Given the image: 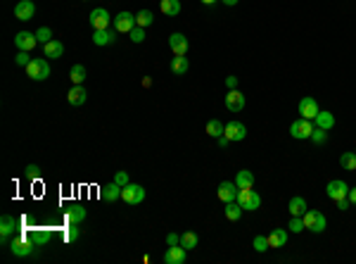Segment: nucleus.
<instances>
[{
	"label": "nucleus",
	"instance_id": "nucleus-1",
	"mask_svg": "<svg viewBox=\"0 0 356 264\" xmlns=\"http://www.w3.org/2000/svg\"><path fill=\"white\" fill-rule=\"evenodd\" d=\"M301 219H304V229L311 231V233H323V231H325V226H328V222H325V214L316 212V209H307V212L301 214Z\"/></svg>",
	"mask_w": 356,
	"mask_h": 264
},
{
	"label": "nucleus",
	"instance_id": "nucleus-2",
	"mask_svg": "<svg viewBox=\"0 0 356 264\" xmlns=\"http://www.w3.org/2000/svg\"><path fill=\"white\" fill-rule=\"evenodd\" d=\"M27 77L34 79V81H45V79L50 77V62L48 60H43V57L31 60L29 67H27Z\"/></svg>",
	"mask_w": 356,
	"mask_h": 264
},
{
	"label": "nucleus",
	"instance_id": "nucleus-3",
	"mask_svg": "<svg viewBox=\"0 0 356 264\" xmlns=\"http://www.w3.org/2000/svg\"><path fill=\"white\" fill-rule=\"evenodd\" d=\"M314 129H316V124L311 122V119L299 117L297 122H292V126H290V136L297 138V140H307V138H311Z\"/></svg>",
	"mask_w": 356,
	"mask_h": 264
},
{
	"label": "nucleus",
	"instance_id": "nucleus-4",
	"mask_svg": "<svg viewBox=\"0 0 356 264\" xmlns=\"http://www.w3.org/2000/svg\"><path fill=\"white\" fill-rule=\"evenodd\" d=\"M238 202L240 207L247 209V212H254V209L261 207V195L257 193V190H252V188H242L238 193Z\"/></svg>",
	"mask_w": 356,
	"mask_h": 264
},
{
	"label": "nucleus",
	"instance_id": "nucleus-5",
	"mask_svg": "<svg viewBox=\"0 0 356 264\" xmlns=\"http://www.w3.org/2000/svg\"><path fill=\"white\" fill-rule=\"evenodd\" d=\"M121 200L126 205H140L145 200V188L140 183H129V186H123L121 190Z\"/></svg>",
	"mask_w": 356,
	"mask_h": 264
},
{
	"label": "nucleus",
	"instance_id": "nucleus-6",
	"mask_svg": "<svg viewBox=\"0 0 356 264\" xmlns=\"http://www.w3.org/2000/svg\"><path fill=\"white\" fill-rule=\"evenodd\" d=\"M34 248L36 245L27 236H14L12 243H10V250H12L14 257H29V255H34Z\"/></svg>",
	"mask_w": 356,
	"mask_h": 264
},
{
	"label": "nucleus",
	"instance_id": "nucleus-7",
	"mask_svg": "<svg viewBox=\"0 0 356 264\" xmlns=\"http://www.w3.org/2000/svg\"><path fill=\"white\" fill-rule=\"evenodd\" d=\"M136 27H138V24H136V14L119 12L117 17H114V29H117L119 34H131Z\"/></svg>",
	"mask_w": 356,
	"mask_h": 264
},
{
	"label": "nucleus",
	"instance_id": "nucleus-8",
	"mask_svg": "<svg viewBox=\"0 0 356 264\" xmlns=\"http://www.w3.org/2000/svg\"><path fill=\"white\" fill-rule=\"evenodd\" d=\"M325 193H328L330 200H340V198H347V195H349V186H347V181L335 179L325 186Z\"/></svg>",
	"mask_w": 356,
	"mask_h": 264
},
{
	"label": "nucleus",
	"instance_id": "nucleus-9",
	"mask_svg": "<svg viewBox=\"0 0 356 264\" xmlns=\"http://www.w3.org/2000/svg\"><path fill=\"white\" fill-rule=\"evenodd\" d=\"M36 14V5L34 0H19L17 5H14V17L19 21H31Z\"/></svg>",
	"mask_w": 356,
	"mask_h": 264
},
{
	"label": "nucleus",
	"instance_id": "nucleus-10",
	"mask_svg": "<svg viewBox=\"0 0 356 264\" xmlns=\"http://www.w3.org/2000/svg\"><path fill=\"white\" fill-rule=\"evenodd\" d=\"M245 95H242V90L233 88V90H228V95H226V110L228 112H242L245 110Z\"/></svg>",
	"mask_w": 356,
	"mask_h": 264
},
{
	"label": "nucleus",
	"instance_id": "nucleus-11",
	"mask_svg": "<svg viewBox=\"0 0 356 264\" xmlns=\"http://www.w3.org/2000/svg\"><path fill=\"white\" fill-rule=\"evenodd\" d=\"M27 238L36 245V248H43V245H48L50 241H53V231L50 229H29Z\"/></svg>",
	"mask_w": 356,
	"mask_h": 264
},
{
	"label": "nucleus",
	"instance_id": "nucleus-12",
	"mask_svg": "<svg viewBox=\"0 0 356 264\" xmlns=\"http://www.w3.org/2000/svg\"><path fill=\"white\" fill-rule=\"evenodd\" d=\"M17 229H19V219H14L12 214L0 217V236H3V243H7V238L12 236Z\"/></svg>",
	"mask_w": 356,
	"mask_h": 264
},
{
	"label": "nucleus",
	"instance_id": "nucleus-13",
	"mask_svg": "<svg viewBox=\"0 0 356 264\" xmlns=\"http://www.w3.org/2000/svg\"><path fill=\"white\" fill-rule=\"evenodd\" d=\"M318 112H321V110H318V103H316L311 95H304V98L299 100V114H301L304 119H311V122H314Z\"/></svg>",
	"mask_w": 356,
	"mask_h": 264
},
{
	"label": "nucleus",
	"instance_id": "nucleus-14",
	"mask_svg": "<svg viewBox=\"0 0 356 264\" xmlns=\"http://www.w3.org/2000/svg\"><path fill=\"white\" fill-rule=\"evenodd\" d=\"M188 250L183 245H169V250L164 252V264H185Z\"/></svg>",
	"mask_w": 356,
	"mask_h": 264
},
{
	"label": "nucleus",
	"instance_id": "nucleus-15",
	"mask_svg": "<svg viewBox=\"0 0 356 264\" xmlns=\"http://www.w3.org/2000/svg\"><path fill=\"white\" fill-rule=\"evenodd\" d=\"M223 133L228 136L231 143H235V140H242L247 136V126L242 124V122H238V119H233V122H228L226 124V131Z\"/></svg>",
	"mask_w": 356,
	"mask_h": 264
},
{
	"label": "nucleus",
	"instance_id": "nucleus-16",
	"mask_svg": "<svg viewBox=\"0 0 356 264\" xmlns=\"http://www.w3.org/2000/svg\"><path fill=\"white\" fill-rule=\"evenodd\" d=\"M238 193H240V188L235 181H223L219 186V200L221 202H233L238 200Z\"/></svg>",
	"mask_w": 356,
	"mask_h": 264
},
{
	"label": "nucleus",
	"instance_id": "nucleus-17",
	"mask_svg": "<svg viewBox=\"0 0 356 264\" xmlns=\"http://www.w3.org/2000/svg\"><path fill=\"white\" fill-rule=\"evenodd\" d=\"M90 27L93 29H110V12L105 7H95L90 12Z\"/></svg>",
	"mask_w": 356,
	"mask_h": 264
},
{
	"label": "nucleus",
	"instance_id": "nucleus-18",
	"mask_svg": "<svg viewBox=\"0 0 356 264\" xmlns=\"http://www.w3.org/2000/svg\"><path fill=\"white\" fill-rule=\"evenodd\" d=\"M117 41V29H95L93 31V43L95 45H110Z\"/></svg>",
	"mask_w": 356,
	"mask_h": 264
},
{
	"label": "nucleus",
	"instance_id": "nucleus-19",
	"mask_svg": "<svg viewBox=\"0 0 356 264\" xmlns=\"http://www.w3.org/2000/svg\"><path fill=\"white\" fill-rule=\"evenodd\" d=\"M169 48H171L173 55H185L188 48H190V43H188V38L183 34H171L169 36Z\"/></svg>",
	"mask_w": 356,
	"mask_h": 264
},
{
	"label": "nucleus",
	"instance_id": "nucleus-20",
	"mask_svg": "<svg viewBox=\"0 0 356 264\" xmlns=\"http://www.w3.org/2000/svg\"><path fill=\"white\" fill-rule=\"evenodd\" d=\"M36 43H38L36 34H29V31H19V34L14 36V45H17V50H34Z\"/></svg>",
	"mask_w": 356,
	"mask_h": 264
},
{
	"label": "nucleus",
	"instance_id": "nucleus-21",
	"mask_svg": "<svg viewBox=\"0 0 356 264\" xmlns=\"http://www.w3.org/2000/svg\"><path fill=\"white\" fill-rule=\"evenodd\" d=\"M121 190H123V188L119 186L117 181H112V183H107V186L100 188V198H103L105 202H114V200L121 198Z\"/></svg>",
	"mask_w": 356,
	"mask_h": 264
},
{
	"label": "nucleus",
	"instance_id": "nucleus-22",
	"mask_svg": "<svg viewBox=\"0 0 356 264\" xmlns=\"http://www.w3.org/2000/svg\"><path fill=\"white\" fill-rule=\"evenodd\" d=\"M86 214H88V212H86V207H83V205H79V202H74V205H71V207L64 212L67 222L69 224H76V226H79V224L86 219Z\"/></svg>",
	"mask_w": 356,
	"mask_h": 264
},
{
	"label": "nucleus",
	"instance_id": "nucleus-23",
	"mask_svg": "<svg viewBox=\"0 0 356 264\" xmlns=\"http://www.w3.org/2000/svg\"><path fill=\"white\" fill-rule=\"evenodd\" d=\"M67 100H69V105H83L88 100V90L83 88L81 84H74L71 90L67 93Z\"/></svg>",
	"mask_w": 356,
	"mask_h": 264
},
{
	"label": "nucleus",
	"instance_id": "nucleus-24",
	"mask_svg": "<svg viewBox=\"0 0 356 264\" xmlns=\"http://www.w3.org/2000/svg\"><path fill=\"white\" fill-rule=\"evenodd\" d=\"M43 53H45V57H53V60H60V57L64 55V45H62L60 41H55V38H53V41H50V43H45V45H43Z\"/></svg>",
	"mask_w": 356,
	"mask_h": 264
},
{
	"label": "nucleus",
	"instance_id": "nucleus-25",
	"mask_svg": "<svg viewBox=\"0 0 356 264\" xmlns=\"http://www.w3.org/2000/svg\"><path fill=\"white\" fill-rule=\"evenodd\" d=\"M285 243H288V231L285 229H273L268 233V245L271 248H283Z\"/></svg>",
	"mask_w": 356,
	"mask_h": 264
},
{
	"label": "nucleus",
	"instance_id": "nucleus-26",
	"mask_svg": "<svg viewBox=\"0 0 356 264\" xmlns=\"http://www.w3.org/2000/svg\"><path fill=\"white\" fill-rule=\"evenodd\" d=\"M190 69V62H188V57L185 55H176L171 60V71L176 77H185V71Z\"/></svg>",
	"mask_w": 356,
	"mask_h": 264
},
{
	"label": "nucleus",
	"instance_id": "nucleus-27",
	"mask_svg": "<svg viewBox=\"0 0 356 264\" xmlns=\"http://www.w3.org/2000/svg\"><path fill=\"white\" fill-rule=\"evenodd\" d=\"M235 183H238L240 190L242 188H254V174L249 169H240L238 174H235Z\"/></svg>",
	"mask_w": 356,
	"mask_h": 264
},
{
	"label": "nucleus",
	"instance_id": "nucleus-28",
	"mask_svg": "<svg viewBox=\"0 0 356 264\" xmlns=\"http://www.w3.org/2000/svg\"><path fill=\"white\" fill-rule=\"evenodd\" d=\"M288 209H290V214L292 217H301L304 212H307V200L301 198V195H295L292 200H290V205H288Z\"/></svg>",
	"mask_w": 356,
	"mask_h": 264
},
{
	"label": "nucleus",
	"instance_id": "nucleus-29",
	"mask_svg": "<svg viewBox=\"0 0 356 264\" xmlns=\"http://www.w3.org/2000/svg\"><path fill=\"white\" fill-rule=\"evenodd\" d=\"M316 126H321V129L330 131V129L335 126V117H333V112H325V110L318 112V114H316Z\"/></svg>",
	"mask_w": 356,
	"mask_h": 264
},
{
	"label": "nucleus",
	"instance_id": "nucleus-30",
	"mask_svg": "<svg viewBox=\"0 0 356 264\" xmlns=\"http://www.w3.org/2000/svg\"><path fill=\"white\" fill-rule=\"evenodd\" d=\"M159 7L166 17H176L181 14V0H159Z\"/></svg>",
	"mask_w": 356,
	"mask_h": 264
},
{
	"label": "nucleus",
	"instance_id": "nucleus-31",
	"mask_svg": "<svg viewBox=\"0 0 356 264\" xmlns=\"http://www.w3.org/2000/svg\"><path fill=\"white\" fill-rule=\"evenodd\" d=\"M223 214H226L228 222H238L240 217H242V207H240V202H238V200L226 202V209H223Z\"/></svg>",
	"mask_w": 356,
	"mask_h": 264
},
{
	"label": "nucleus",
	"instance_id": "nucleus-32",
	"mask_svg": "<svg viewBox=\"0 0 356 264\" xmlns=\"http://www.w3.org/2000/svg\"><path fill=\"white\" fill-rule=\"evenodd\" d=\"M223 131H226V126L221 124L219 119H209V122H207V133H209L212 138H219V136H223Z\"/></svg>",
	"mask_w": 356,
	"mask_h": 264
},
{
	"label": "nucleus",
	"instance_id": "nucleus-33",
	"mask_svg": "<svg viewBox=\"0 0 356 264\" xmlns=\"http://www.w3.org/2000/svg\"><path fill=\"white\" fill-rule=\"evenodd\" d=\"M69 79H71V84H83L86 81V67L83 64H74L69 69Z\"/></svg>",
	"mask_w": 356,
	"mask_h": 264
},
{
	"label": "nucleus",
	"instance_id": "nucleus-34",
	"mask_svg": "<svg viewBox=\"0 0 356 264\" xmlns=\"http://www.w3.org/2000/svg\"><path fill=\"white\" fill-rule=\"evenodd\" d=\"M197 243H199V238H197V233H192V231H185L183 236H181V245H183L185 250H195Z\"/></svg>",
	"mask_w": 356,
	"mask_h": 264
},
{
	"label": "nucleus",
	"instance_id": "nucleus-35",
	"mask_svg": "<svg viewBox=\"0 0 356 264\" xmlns=\"http://www.w3.org/2000/svg\"><path fill=\"white\" fill-rule=\"evenodd\" d=\"M155 21V17H152V12L150 10H140V12L136 14V24L138 27H143V29H147Z\"/></svg>",
	"mask_w": 356,
	"mask_h": 264
},
{
	"label": "nucleus",
	"instance_id": "nucleus-36",
	"mask_svg": "<svg viewBox=\"0 0 356 264\" xmlns=\"http://www.w3.org/2000/svg\"><path fill=\"white\" fill-rule=\"evenodd\" d=\"M340 167L349 169V172H356V153H344L340 157Z\"/></svg>",
	"mask_w": 356,
	"mask_h": 264
},
{
	"label": "nucleus",
	"instance_id": "nucleus-37",
	"mask_svg": "<svg viewBox=\"0 0 356 264\" xmlns=\"http://www.w3.org/2000/svg\"><path fill=\"white\" fill-rule=\"evenodd\" d=\"M36 38H38V43H43V45L50 43V41H53V29H50V27H41L38 31H36Z\"/></svg>",
	"mask_w": 356,
	"mask_h": 264
},
{
	"label": "nucleus",
	"instance_id": "nucleus-38",
	"mask_svg": "<svg viewBox=\"0 0 356 264\" xmlns=\"http://www.w3.org/2000/svg\"><path fill=\"white\" fill-rule=\"evenodd\" d=\"M311 140H314L316 146H323V143L328 140V131H325V129H321V126H316L314 133H311Z\"/></svg>",
	"mask_w": 356,
	"mask_h": 264
},
{
	"label": "nucleus",
	"instance_id": "nucleus-39",
	"mask_svg": "<svg viewBox=\"0 0 356 264\" xmlns=\"http://www.w3.org/2000/svg\"><path fill=\"white\" fill-rule=\"evenodd\" d=\"M254 250H257V252L271 250V245H268V236H257V238H254Z\"/></svg>",
	"mask_w": 356,
	"mask_h": 264
},
{
	"label": "nucleus",
	"instance_id": "nucleus-40",
	"mask_svg": "<svg viewBox=\"0 0 356 264\" xmlns=\"http://www.w3.org/2000/svg\"><path fill=\"white\" fill-rule=\"evenodd\" d=\"M24 174H27L29 181H38V179H41V167H38V164H27Z\"/></svg>",
	"mask_w": 356,
	"mask_h": 264
},
{
	"label": "nucleus",
	"instance_id": "nucleus-41",
	"mask_svg": "<svg viewBox=\"0 0 356 264\" xmlns=\"http://www.w3.org/2000/svg\"><path fill=\"white\" fill-rule=\"evenodd\" d=\"M79 236H81V231L76 229V224H69V229L64 231V241H67V243H74V241H79Z\"/></svg>",
	"mask_w": 356,
	"mask_h": 264
},
{
	"label": "nucleus",
	"instance_id": "nucleus-42",
	"mask_svg": "<svg viewBox=\"0 0 356 264\" xmlns=\"http://www.w3.org/2000/svg\"><path fill=\"white\" fill-rule=\"evenodd\" d=\"M288 229L292 231V233H301V231H307V229H304V219H301V217H292Z\"/></svg>",
	"mask_w": 356,
	"mask_h": 264
},
{
	"label": "nucleus",
	"instance_id": "nucleus-43",
	"mask_svg": "<svg viewBox=\"0 0 356 264\" xmlns=\"http://www.w3.org/2000/svg\"><path fill=\"white\" fill-rule=\"evenodd\" d=\"M129 38H131L133 43H143V41H145V29H143V27H136V29H133V31L129 34Z\"/></svg>",
	"mask_w": 356,
	"mask_h": 264
},
{
	"label": "nucleus",
	"instance_id": "nucleus-44",
	"mask_svg": "<svg viewBox=\"0 0 356 264\" xmlns=\"http://www.w3.org/2000/svg\"><path fill=\"white\" fill-rule=\"evenodd\" d=\"M14 62L21 64V67H29V62H31V55H29V50H19V53H17V57H14Z\"/></svg>",
	"mask_w": 356,
	"mask_h": 264
},
{
	"label": "nucleus",
	"instance_id": "nucleus-45",
	"mask_svg": "<svg viewBox=\"0 0 356 264\" xmlns=\"http://www.w3.org/2000/svg\"><path fill=\"white\" fill-rule=\"evenodd\" d=\"M114 181H117L119 186H129L131 181H129V172H117V174H114Z\"/></svg>",
	"mask_w": 356,
	"mask_h": 264
},
{
	"label": "nucleus",
	"instance_id": "nucleus-46",
	"mask_svg": "<svg viewBox=\"0 0 356 264\" xmlns=\"http://www.w3.org/2000/svg\"><path fill=\"white\" fill-rule=\"evenodd\" d=\"M335 202H337V209H342V212H344V209H349V207H351L349 198H340V200H335Z\"/></svg>",
	"mask_w": 356,
	"mask_h": 264
},
{
	"label": "nucleus",
	"instance_id": "nucleus-47",
	"mask_svg": "<svg viewBox=\"0 0 356 264\" xmlns=\"http://www.w3.org/2000/svg\"><path fill=\"white\" fill-rule=\"evenodd\" d=\"M166 245H181V236L178 233H169L166 236Z\"/></svg>",
	"mask_w": 356,
	"mask_h": 264
},
{
	"label": "nucleus",
	"instance_id": "nucleus-48",
	"mask_svg": "<svg viewBox=\"0 0 356 264\" xmlns=\"http://www.w3.org/2000/svg\"><path fill=\"white\" fill-rule=\"evenodd\" d=\"M226 88H228V90L238 88V77H226Z\"/></svg>",
	"mask_w": 356,
	"mask_h": 264
},
{
	"label": "nucleus",
	"instance_id": "nucleus-49",
	"mask_svg": "<svg viewBox=\"0 0 356 264\" xmlns=\"http://www.w3.org/2000/svg\"><path fill=\"white\" fill-rule=\"evenodd\" d=\"M216 143H219V148H226L228 143H231V140H228V136L223 133V136H219V138H216Z\"/></svg>",
	"mask_w": 356,
	"mask_h": 264
},
{
	"label": "nucleus",
	"instance_id": "nucleus-50",
	"mask_svg": "<svg viewBox=\"0 0 356 264\" xmlns=\"http://www.w3.org/2000/svg\"><path fill=\"white\" fill-rule=\"evenodd\" d=\"M347 198H349L351 205H356V186H354V188H349V195H347Z\"/></svg>",
	"mask_w": 356,
	"mask_h": 264
},
{
	"label": "nucleus",
	"instance_id": "nucleus-51",
	"mask_svg": "<svg viewBox=\"0 0 356 264\" xmlns=\"http://www.w3.org/2000/svg\"><path fill=\"white\" fill-rule=\"evenodd\" d=\"M223 5H228V7H233V5H238V0H221Z\"/></svg>",
	"mask_w": 356,
	"mask_h": 264
},
{
	"label": "nucleus",
	"instance_id": "nucleus-52",
	"mask_svg": "<svg viewBox=\"0 0 356 264\" xmlns=\"http://www.w3.org/2000/svg\"><path fill=\"white\" fill-rule=\"evenodd\" d=\"M143 86H145V88H150V86H152V79H150V77H145V79H143Z\"/></svg>",
	"mask_w": 356,
	"mask_h": 264
},
{
	"label": "nucleus",
	"instance_id": "nucleus-53",
	"mask_svg": "<svg viewBox=\"0 0 356 264\" xmlns=\"http://www.w3.org/2000/svg\"><path fill=\"white\" fill-rule=\"evenodd\" d=\"M205 5H214V3H219V0H202Z\"/></svg>",
	"mask_w": 356,
	"mask_h": 264
}]
</instances>
